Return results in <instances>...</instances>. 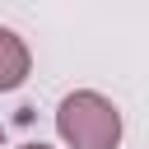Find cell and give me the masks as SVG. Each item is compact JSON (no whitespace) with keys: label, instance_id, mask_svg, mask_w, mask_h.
<instances>
[{"label":"cell","instance_id":"1","mask_svg":"<svg viewBox=\"0 0 149 149\" xmlns=\"http://www.w3.org/2000/svg\"><path fill=\"white\" fill-rule=\"evenodd\" d=\"M56 135L65 149H116L121 144V112L98 88H74L56 107Z\"/></svg>","mask_w":149,"mask_h":149},{"label":"cell","instance_id":"2","mask_svg":"<svg viewBox=\"0 0 149 149\" xmlns=\"http://www.w3.org/2000/svg\"><path fill=\"white\" fill-rule=\"evenodd\" d=\"M28 70H33V51H28V42H23L14 28L0 23V93H14V88L28 79Z\"/></svg>","mask_w":149,"mask_h":149},{"label":"cell","instance_id":"3","mask_svg":"<svg viewBox=\"0 0 149 149\" xmlns=\"http://www.w3.org/2000/svg\"><path fill=\"white\" fill-rule=\"evenodd\" d=\"M19 149H51V144H19Z\"/></svg>","mask_w":149,"mask_h":149},{"label":"cell","instance_id":"4","mask_svg":"<svg viewBox=\"0 0 149 149\" xmlns=\"http://www.w3.org/2000/svg\"><path fill=\"white\" fill-rule=\"evenodd\" d=\"M0 140H5V126H0Z\"/></svg>","mask_w":149,"mask_h":149}]
</instances>
